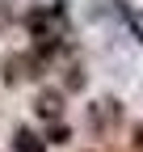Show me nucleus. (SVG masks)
<instances>
[{"label": "nucleus", "instance_id": "obj_1", "mask_svg": "<svg viewBox=\"0 0 143 152\" xmlns=\"http://www.w3.org/2000/svg\"><path fill=\"white\" fill-rule=\"evenodd\" d=\"M25 30H30L34 42H42V38H67V0L34 4L25 13Z\"/></svg>", "mask_w": 143, "mask_h": 152}, {"label": "nucleus", "instance_id": "obj_2", "mask_svg": "<svg viewBox=\"0 0 143 152\" xmlns=\"http://www.w3.org/2000/svg\"><path fill=\"white\" fill-rule=\"evenodd\" d=\"M118 123H122V102L118 97H97L88 106V131L93 135H110Z\"/></svg>", "mask_w": 143, "mask_h": 152}, {"label": "nucleus", "instance_id": "obj_3", "mask_svg": "<svg viewBox=\"0 0 143 152\" xmlns=\"http://www.w3.org/2000/svg\"><path fill=\"white\" fill-rule=\"evenodd\" d=\"M34 114H38L46 127H51V123H63V114H67V93H63V89H38Z\"/></svg>", "mask_w": 143, "mask_h": 152}, {"label": "nucleus", "instance_id": "obj_4", "mask_svg": "<svg viewBox=\"0 0 143 152\" xmlns=\"http://www.w3.org/2000/svg\"><path fill=\"white\" fill-rule=\"evenodd\" d=\"M13 152H46L42 131H34V127H17V131H13Z\"/></svg>", "mask_w": 143, "mask_h": 152}, {"label": "nucleus", "instance_id": "obj_5", "mask_svg": "<svg viewBox=\"0 0 143 152\" xmlns=\"http://www.w3.org/2000/svg\"><path fill=\"white\" fill-rule=\"evenodd\" d=\"M84 85H88V72H84L80 64H72V68H67V76H63V93H80Z\"/></svg>", "mask_w": 143, "mask_h": 152}, {"label": "nucleus", "instance_id": "obj_6", "mask_svg": "<svg viewBox=\"0 0 143 152\" xmlns=\"http://www.w3.org/2000/svg\"><path fill=\"white\" fill-rule=\"evenodd\" d=\"M42 140H46V148H51V144H72V127H67V123H51V127L42 131Z\"/></svg>", "mask_w": 143, "mask_h": 152}, {"label": "nucleus", "instance_id": "obj_7", "mask_svg": "<svg viewBox=\"0 0 143 152\" xmlns=\"http://www.w3.org/2000/svg\"><path fill=\"white\" fill-rule=\"evenodd\" d=\"M131 152H143V123L131 127Z\"/></svg>", "mask_w": 143, "mask_h": 152}, {"label": "nucleus", "instance_id": "obj_8", "mask_svg": "<svg viewBox=\"0 0 143 152\" xmlns=\"http://www.w3.org/2000/svg\"><path fill=\"white\" fill-rule=\"evenodd\" d=\"M88 152H97V148H88Z\"/></svg>", "mask_w": 143, "mask_h": 152}]
</instances>
